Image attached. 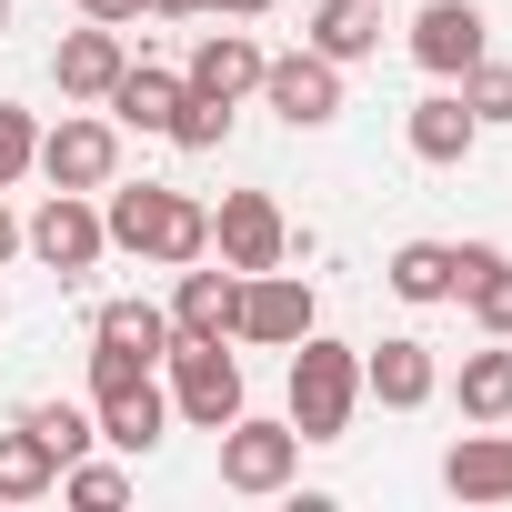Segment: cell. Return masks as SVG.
Masks as SVG:
<instances>
[{"instance_id":"cell-17","label":"cell","mask_w":512,"mask_h":512,"mask_svg":"<svg viewBox=\"0 0 512 512\" xmlns=\"http://www.w3.org/2000/svg\"><path fill=\"white\" fill-rule=\"evenodd\" d=\"M472 141H482V121H472V101H462V91H432V101H412V161L452 171Z\"/></svg>"},{"instance_id":"cell-27","label":"cell","mask_w":512,"mask_h":512,"mask_svg":"<svg viewBox=\"0 0 512 512\" xmlns=\"http://www.w3.org/2000/svg\"><path fill=\"white\" fill-rule=\"evenodd\" d=\"M462 101H472V121H512V61H472Z\"/></svg>"},{"instance_id":"cell-25","label":"cell","mask_w":512,"mask_h":512,"mask_svg":"<svg viewBox=\"0 0 512 512\" xmlns=\"http://www.w3.org/2000/svg\"><path fill=\"white\" fill-rule=\"evenodd\" d=\"M11 422H31V432H41V442H51V452H61V462H81V452H91V442H101V422H91V412H81V402H21V412H11Z\"/></svg>"},{"instance_id":"cell-32","label":"cell","mask_w":512,"mask_h":512,"mask_svg":"<svg viewBox=\"0 0 512 512\" xmlns=\"http://www.w3.org/2000/svg\"><path fill=\"white\" fill-rule=\"evenodd\" d=\"M11 251H21V221H11V201H0V262H11Z\"/></svg>"},{"instance_id":"cell-31","label":"cell","mask_w":512,"mask_h":512,"mask_svg":"<svg viewBox=\"0 0 512 512\" xmlns=\"http://www.w3.org/2000/svg\"><path fill=\"white\" fill-rule=\"evenodd\" d=\"M201 11H221V21H262L272 0H201Z\"/></svg>"},{"instance_id":"cell-28","label":"cell","mask_w":512,"mask_h":512,"mask_svg":"<svg viewBox=\"0 0 512 512\" xmlns=\"http://www.w3.org/2000/svg\"><path fill=\"white\" fill-rule=\"evenodd\" d=\"M61 492H71V502H81V512H111V502H121V492H131V482H121V472H111V462H61Z\"/></svg>"},{"instance_id":"cell-21","label":"cell","mask_w":512,"mask_h":512,"mask_svg":"<svg viewBox=\"0 0 512 512\" xmlns=\"http://www.w3.org/2000/svg\"><path fill=\"white\" fill-rule=\"evenodd\" d=\"M312 51H322V61L382 51V11H372V0H322V11H312Z\"/></svg>"},{"instance_id":"cell-3","label":"cell","mask_w":512,"mask_h":512,"mask_svg":"<svg viewBox=\"0 0 512 512\" xmlns=\"http://www.w3.org/2000/svg\"><path fill=\"white\" fill-rule=\"evenodd\" d=\"M352 402H362V352L302 332V342H292V432H302V442H342Z\"/></svg>"},{"instance_id":"cell-1","label":"cell","mask_w":512,"mask_h":512,"mask_svg":"<svg viewBox=\"0 0 512 512\" xmlns=\"http://www.w3.org/2000/svg\"><path fill=\"white\" fill-rule=\"evenodd\" d=\"M111 251H141V262H201L211 251V211L191 191H161V181H111V211H101Z\"/></svg>"},{"instance_id":"cell-6","label":"cell","mask_w":512,"mask_h":512,"mask_svg":"<svg viewBox=\"0 0 512 512\" xmlns=\"http://www.w3.org/2000/svg\"><path fill=\"white\" fill-rule=\"evenodd\" d=\"M292 462H302V432L292 422H251V412L221 422V482L231 492H282Z\"/></svg>"},{"instance_id":"cell-24","label":"cell","mask_w":512,"mask_h":512,"mask_svg":"<svg viewBox=\"0 0 512 512\" xmlns=\"http://www.w3.org/2000/svg\"><path fill=\"white\" fill-rule=\"evenodd\" d=\"M452 392H462L472 422H502L512 412V352H462V382Z\"/></svg>"},{"instance_id":"cell-5","label":"cell","mask_w":512,"mask_h":512,"mask_svg":"<svg viewBox=\"0 0 512 512\" xmlns=\"http://www.w3.org/2000/svg\"><path fill=\"white\" fill-rule=\"evenodd\" d=\"M31 171H51V191H111V171H121V121L71 111L61 131H41V161H31Z\"/></svg>"},{"instance_id":"cell-13","label":"cell","mask_w":512,"mask_h":512,"mask_svg":"<svg viewBox=\"0 0 512 512\" xmlns=\"http://www.w3.org/2000/svg\"><path fill=\"white\" fill-rule=\"evenodd\" d=\"M131 71V51H121V31L111 21H81L61 51H51V81H61V101H111V81Z\"/></svg>"},{"instance_id":"cell-11","label":"cell","mask_w":512,"mask_h":512,"mask_svg":"<svg viewBox=\"0 0 512 512\" xmlns=\"http://www.w3.org/2000/svg\"><path fill=\"white\" fill-rule=\"evenodd\" d=\"M262 101L292 121V131H322L332 111H342V61H322V51H292V61H262Z\"/></svg>"},{"instance_id":"cell-20","label":"cell","mask_w":512,"mask_h":512,"mask_svg":"<svg viewBox=\"0 0 512 512\" xmlns=\"http://www.w3.org/2000/svg\"><path fill=\"white\" fill-rule=\"evenodd\" d=\"M51 482H61V452L31 422H11V432H0V502H41Z\"/></svg>"},{"instance_id":"cell-23","label":"cell","mask_w":512,"mask_h":512,"mask_svg":"<svg viewBox=\"0 0 512 512\" xmlns=\"http://www.w3.org/2000/svg\"><path fill=\"white\" fill-rule=\"evenodd\" d=\"M91 342H121V352H141V362H161V352H171V312H151V302H101V322H91Z\"/></svg>"},{"instance_id":"cell-26","label":"cell","mask_w":512,"mask_h":512,"mask_svg":"<svg viewBox=\"0 0 512 512\" xmlns=\"http://www.w3.org/2000/svg\"><path fill=\"white\" fill-rule=\"evenodd\" d=\"M161 141H181V151H221V141H231V101L181 91V111H171V131H161Z\"/></svg>"},{"instance_id":"cell-4","label":"cell","mask_w":512,"mask_h":512,"mask_svg":"<svg viewBox=\"0 0 512 512\" xmlns=\"http://www.w3.org/2000/svg\"><path fill=\"white\" fill-rule=\"evenodd\" d=\"M161 362H171V412H181V422L221 432V422L241 412V362H231L221 342H171Z\"/></svg>"},{"instance_id":"cell-33","label":"cell","mask_w":512,"mask_h":512,"mask_svg":"<svg viewBox=\"0 0 512 512\" xmlns=\"http://www.w3.org/2000/svg\"><path fill=\"white\" fill-rule=\"evenodd\" d=\"M141 11H161V21H181V11H201V0H141Z\"/></svg>"},{"instance_id":"cell-14","label":"cell","mask_w":512,"mask_h":512,"mask_svg":"<svg viewBox=\"0 0 512 512\" xmlns=\"http://www.w3.org/2000/svg\"><path fill=\"white\" fill-rule=\"evenodd\" d=\"M452 302H472V322H482L492 342H512V251L462 241V251H452Z\"/></svg>"},{"instance_id":"cell-15","label":"cell","mask_w":512,"mask_h":512,"mask_svg":"<svg viewBox=\"0 0 512 512\" xmlns=\"http://www.w3.org/2000/svg\"><path fill=\"white\" fill-rule=\"evenodd\" d=\"M362 392H372V402H392V412H422V402L442 392L432 342H372V352H362Z\"/></svg>"},{"instance_id":"cell-10","label":"cell","mask_w":512,"mask_h":512,"mask_svg":"<svg viewBox=\"0 0 512 512\" xmlns=\"http://www.w3.org/2000/svg\"><path fill=\"white\" fill-rule=\"evenodd\" d=\"M482 41H492V21L472 11V0H422V11H412V61L432 81H462L482 61Z\"/></svg>"},{"instance_id":"cell-2","label":"cell","mask_w":512,"mask_h":512,"mask_svg":"<svg viewBox=\"0 0 512 512\" xmlns=\"http://www.w3.org/2000/svg\"><path fill=\"white\" fill-rule=\"evenodd\" d=\"M91 422H101V442H121V452H151V442H161L171 392L151 382V362H141V352L91 342Z\"/></svg>"},{"instance_id":"cell-29","label":"cell","mask_w":512,"mask_h":512,"mask_svg":"<svg viewBox=\"0 0 512 512\" xmlns=\"http://www.w3.org/2000/svg\"><path fill=\"white\" fill-rule=\"evenodd\" d=\"M41 161V131H31V111L21 101H0V181H21Z\"/></svg>"},{"instance_id":"cell-30","label":"cell","mask_w":512,"mask_h":512,"mask_svg":"<svg viewBox=\"0 0 512 512\" xmlns=\"http://www.w3.org/2000/svg\"><path fill=\"white\" fill-rule=\"evenodd\" d=\"M81 21H111L121 31V21H141V0H81Z\"/></svg>"},{"instance_id":"cell-8","label":"cell","mask_w":512,"mask_h":512,"mask_svg":"<svg viewBox=\"0 0 512 512\" xmlns=\"http://www.w3.org/2000/svg\"><path fill=\"white\" fill-rule=\"evenodd\" d=\"M211 241H221V262H231V272H282V251H292V231H282L272 191H221Z\"/></svg>"},{"instance_id":"cell-12","label":"cell","mask_w":512,"mask_h":512,"mask_svg":"<svg viewBox=\"0 0 512 512\" xmlns=\"http://www.w3.org/2000/svg\"><path fill=\"white\" fill-rule=\"evenodd\" d=\"M241 282L251 272H201V262H181V292H171V342H231V322H241Z\"/></svg>"},{"instance_id":"cell-7","label":"cell","mask_w":512,"mask_h":512,"mask_svg":"<svg viewBox=\"0 0 512 512\" xmlns=\"http://www.w3.org/2000/svg\"><path fill=\"white\" fill-rule=\"evenodd\" d=\"M31 251H41V262L61 272V282H81L91 262H101V251H111V231H101V211H91V191H51L41 211H31V231H21Z\"/></svg>"},{"instance_id":"cell-18","label":"cell","mask_w":512,"mask_h":512,"mask_svg":"<svg viewBox=\"0 0 512 512\" xmlns=\"http://www.w3.org/2000/svg\"><path fill=\"white\" fill-rule=\"evenodd\" d=\"M442 482H452L462 502H512V432H472V442H452V452H442Z\"/></svg>"},{"instance_id":"cell-16","label":"cell","mask_w":512,"mask_h":512,"mask_svg":"<svg viewBox=\"0 0 512 512\" xmlns=\"http://www.w3.org/2000/svg\"><path fill=\"white\" fill-rule=\"evenodd\" d=\"M181 91H211V101H241V91H262V41L251 31H211L191 51V81Z\"/></svg>"},{"instance_id":"cell-9","label":"cell","mask_w":512,"mask_h":512,"mask_svg":"<svg viewBox=\"0 0 512 512\" xmlns=\"http://www.w3.org/2000/svg\"><path fill=\"white\" fill-rule=\"evenodd\" d=\"M231 332H241V342H262V352H292V342L312 332V282H302V272H251Z\"/></svg>"},{"instance_id":"cell-19","label":"cell","mask_w":512,"mask_h":512,"mask_svg":"<svg viewBox=\"0 0 512 512\" xmlns=\"http://www.w3.org/2000/svg\"><path fill=\"white\" fill-rule=\"evenodd\" d=\"M171 111H181V81H171V71L131 61V71L111 81V121H121V131H171Z\"/></svg>"},{"instance_id":"cell-22","label":"cell","mask_w":512,"mask_h":512,"mask_svg":"<svg viewBox=\"0 0 512 512\" xmlns=\"http://www.w3.org/2000/svg\"><path fill=\"white\" fill-rule=\"evenodd\" d=\"M382 282H392L402 302H452V241H402Z\"/></svg>"},{"instance_id":"cell-34","label":"cell","mask_w":512,"mask_h":512,"mask_svg":"<svg viewBox=\"0 0 512 512\" xmlns=\"http://www.w3.org/2000/svg\"><path fill=\"white\" fill-rule=\"evenodd\" d=\"M0 31H11V0H0Z\"/></svg>"}]
</instances>
